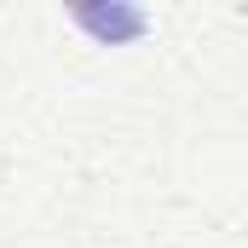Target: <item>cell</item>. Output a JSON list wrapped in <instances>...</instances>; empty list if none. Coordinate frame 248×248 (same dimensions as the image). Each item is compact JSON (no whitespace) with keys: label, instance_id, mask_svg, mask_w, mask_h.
Masks as SVG:
<instances>
[]
</instances>
